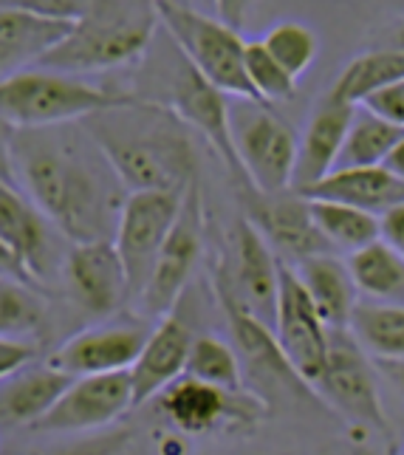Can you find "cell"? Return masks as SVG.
<instances>
[{
	"mask_svg": "<svg viewBox=\"0 0 404 455\" xmlns=\"http://www.w3.org/2000/svg\"><path fill=\"white\" fill-rule=\"evenodd\" d=\"M12 164L20 193L71 243L114 241L128 190L80 122L18 131Z\"/></svg>",
	"mask_w": 404,
	"mask_h": 455,
	"instance_id": "6da1fadb",
	"label": "cell"
},
{
	"mask_svg": "<svg viewBox=\"0 0 404 455\" xmlns=\"http://www.w3.org/2000/svg\"><path fill=\"white\" fill-rule=\"evenodd\" d=\"M80 124L128 193H184L198 181L193 131L162 102L139 97L91 114Z\"/></svg>",
	"mask_w": 404,
	"mask_h": 455,
	"instance_id": "7a4b0ae2",
	"label": "cell"
},
{
	"mask_svg": "<svg viewBox=\"0 0 404 455\" xmlns=\"http://www.w3.org/2000/svg\"><path fill=\"white\" fill-rule=\"evenodd\" d=\"M133 100H139V93L107 91L80 76L49 68H26L9 80H0V119H6L18 131L83 122L91 114L128 105Z\"/></svg>",
	"mask_w": 404,
	"mask_h": 455,
	"instance_id": "3957f363",
	"label": "cell"
},
{
	"mask_svg": "<svg viewBox=\"0 0 404 455\" xmlns=\"http://www.w3.org/2000/svg\"><path fill=\"white\" fill-rule=\"evenodd\" d=\"M155 23H162L164 35L176 45L178 54L190 66L212 83L229 100H252L260 102L246 80L243 52L246 43L241 40L238 28L226 26L224 20L210 18L204 12H195L178 0H153Z\"/></svg>",
	"mask_w": 404,
	"mask_h": 455,
	"instance_id": "277c9868",
	"label": "cell"
},
{
	"mask_svg": "<svg viewBox=\"0 0 404 455\" xmlns=\"http://www.w3.org/2000/svg\"><path fill=\"white\" fill-rule=\"evenodd\" d=\"M212 283L218 303L235 306L274 331L280 260L246 218L232 227L226 249L215 263Z\"/></svg>",
	"mask_w": 404,
	"mask_h": 455,
	"instance_id": "5b68a950",
	"label": "cell"
},
{
	"mask_svg": "<svg viewBox=\"0 0 404 455\" xmlns=\"http://www.w3.org/2000/svg\"><path fill=\"white\" fill-rule=\"evenodd\" d=\"M153 18H102L93 12L91 18L74 23V28L45 54L35 68H49L59 74H93L114 71L131 62H139L153 43Z\"/></svg>",
	"mask_w": 404,
	"mask_h": 455,
	"instance_id": "8992f818",
	"label": "cell"
},
{
	"mask_svg": "<svg viewBox=\"0 0 404 455\" xmlns=\"http://www.w3.org/2000/svg\"><path fill=\"white\" fill-rule=\"evenodd\" d=\"M229 131L243 176L252 190H291L294 162H297V133L272 111V105L229 100Z\"/></svg>",
	"mask_w": 404,
	"mask_h": 455,
	"instance_id": "52a82bcc",
	"label": "cell"
},
{
	"mask_svg": "<svg viewBox=\"0 0 404 455\" xmlns=\"http://www.w3.org/2000/svg\"><path fill=\"white\" fill-rule=\"evenodd\" d=\"M314 394L348 425L365 433H391L373 363L348 331H329V354Z\"/></svg>",
	"mask_w": 404,
	"mask_h": 455,
	"instance_id": "ba28073f",
	"label": "cell"
},
{
	"mask_svg": "<svg viewBox=\"0 0 404 455\" xmlns=\"http://www.w3.org/2000/svg\"><path fill=\"white\" fill-rule=\"evenodd\" d=\"M204 229H207L204 198H201L198 181H193L181 196V210L176 215V224L170 229L159 258H155L147 286L139 294V303H142V311L147 317L162 320L170 311L178 308L184 289L190 283V277L201 260V252H204Z\"/></svg>",
	"mask_w": 404,
	"mask_h": 455,
	"instance_id": "9c48e42d",
	"label": "cell"
},
{
	"mask_svg": "<svg viewBox=\"0 0 404 455\" xmlns=\"http://www.w3.org/2000/svg\"><path fill=\"white\" fill-rule=\"evenodd\" d=\"M155 399H159L170 425L184 435L255 427L269 411V404L255 396L252 390L232 394V390L198 382L186 373L178 376L173 385H167Z\"/></svg>",
	"mask_w": 404,
	"mask_h": 455,
	"instance_id": "30bf717a",
	"label": "cell"
},
{
	"mask_svg": "<svg viewBox=\"0 0 404 455\" xmlns=\"http://www.w3.org/2000/svg\"><path fill=\"white\" fill-rule=\"evenodd\" d=\"M184 193H128L114 232V246L124 263L131 297L147 286L170 229L176 224Z\"/></svg>",
	"mask_w": 404,
	"mask_h": 455,
	"instance_id": "8fae6325",
	"label": "cell"
},
{
	"mask_svg": "<svg viewBox=\"0 0 404 455\" xmlns=\"http://www.w3.org/2000/svg\"><path fill=\"white\" fill-rule=\"evenodd\" d=\"M238 193L243 204V218L260 232V238L269 243L277 260L294 266L311 255L334 252L314 224L308 198H303L300 193H260L252 187H241Z\"/></svg>",
	"mask_w": 404,
	"mask_h": 455,
	"instance_id": "7c38bea8",
	"label": "cell"
},
{
	"mask_svg": "<svg viewBox=\"0 0 404 455\" xmlns=\"http://www.w3.org/2000/svg\"><path fill=\"white\" fill-rule=\"evenodd\" d=\"M178 52V49H176ZM167 105L186 128L201 133L210 142V148L218 153L229 170V176L235 179V187H249L243 167L238 162L235 145H232V131H229V97L218 91L212 83H207L190 62L178 54V62L170 71L167 83V97L159 100Z\"/></svg>",
	"mask_w": 404,
	"mask_h": 455,
	"instance_id": "4fadbf2b",
	"label": "cell"
},
{
	"mask_svg": "<svg viewBox=\"0 0 404 455\" xmlns=\"http://www.w3.org/2000/svg\"><path fill=\"white\" fill-rule=\"evenodd\" d=\"M274 339L289 359V365L314 390L325 368V354H329V328L320 320L294 269L283 260H280Z\"/></svg>",
	"mask_w": 404,
	"mask_h": 455,
	"instance_id": "5bb4252c",
	"label": "cell"
},
{
	"mask_svg": "<svg viewBox=\"0 0 404 455\" xmlns=\"http://www.w3.org/2000/svg\"><path fill=\"white\" fill-rule=\"evenodd\" d=\"M133 407L131 371L76 376L62 396L40 421L31 425L37 433H85L102 430L119 421Z\"/></svg>",
	"mask_w": 404,
	"mask_h": 455,
	"instance_id": "9a60e30c",
	"label": "cell"
},
{
	"mask_svg": "<svg viewBox=\"0 0 404 455\" xmlns=\"http://www.w3.org/2000/svg\"><path fill=\"white\" fill-rule=\"evenodd\" d=\"M0 241L9 246L37 289L62 275L66 255L57 249V229L18 187L0 181Z\"/></svg>",
	"mask_w": 404,
	"mask_h": 455,
	"instance_id": "2e32d148",
	"label": "cell"
},
{
	"mask_svg": "<svg viewBox=\"0 0 404 455\" xmlns=\"http://www.w3.org/2000/svg\"><path fill=\"white\" fill-rule=\"evenodd\" d=\"M71 300L93 317H111L131 297V283L114 241L71 243L62 260Z\"/></svg>",
	"mask_w": 404,
	"mask_h": 455,
	"instance_id": "e0dca14e",
	"label": "cell"
},
{
	"mask_svg": "<svg viewBox=\"0 0 404 455\" xmlns=\"http://www.w3.org/2000/svg\"><path fill=\"white\" fill-rule=\"evenodd\" d=\"M147 334V323H102L66 339L51 354L49 363L74 379L76 376L131 371Z\"/></svg>",
	"mask_w": 404,
	"mask_h": 455,
	"instance_id": "ac0fdd59",
	"label": "cell"
},
{
	"mask_svg": "<svg viewBox=\"0 0 404 455\" xmlns=\"http://www.w3.org/2000/svg\"><path fill=\"white\" fill-rule=\"evenodd\" d=\"M226 320H229V331H232V348H235L241 368H243V379H255L260 387H280L289 396H303V399H320L314 390H311L297 371L289 365V359L280 351V345L274 339V331L257 323L255 317H249L246 311L221 303Z\"/></svg>",
	"mask_w": 404,
	"mask_h": 455,
	"instance_id": "d6986e66",
	"label": "cell"
},
{
	"mask_svg": "<svg viewBox=\"0 0 404 455\" xmlns=\"http://www.w3.org/2000/svg\"><path fill=\"white\" fill-rule=\"evenodd\" d=\"M193 339L195 334L190 323H184L176 311H170L167 317L150 328L142 351H139L131 368L133 407L153 402L167 385H173L178 376H184Z\"/></svg>",
	"mask_w": 404,
	"mask_h": 455,
	"instance_id": "ffe728a7",
	"label": "cell"
},
{
	"mask_svg": "<svg viewBox=\"0 0 404 455\" xmlns=\"http://www.w3.org/2000/svg\"><path fill=\"white\" fill-rule=\"evenodd\" d=\"M353 111H356L353 102L334 97L331 91L317 105V111L308 119L303 139H297V162H294V179H291L294 193L317 184L337 167V156L342 150V142H345Z\"/></svg>",
	"mask_w": 404,
	"mask_h": 455,
	"instance_id": "44dd1931",
	"label": "cell"
},
{
	"mask_svg": "<svg viewBox=\"0 0 404 455\" xmlns=\"http://www.w3.org/2000/svg\"><path fill=\"white\" fill-rule=\"evenodd\" d=\"M311 201H334L345 207L365 210L370 215H384L387 210L404 204V181L396 179L382 164L376 167H345L334 170L317 184L300 190Z\"/></svg>",
	"mask_w": 404,
	"mask_h": 455,
	"instance_id": "7402d4cb",
	"label": "cell"
},
{
	"mask_svg": "<svg viewBox=\"0 0 404 455\" xmlns=\"http://www.w3.org/2000/svg\"><path fill=\"white\" fill-rule=\"evenodd\" d=\"M291 269L303 283L308 300L314 303L325 328L329 331H348L351 314L360 303V291L351 280L348 263L334 252H325L297 260Z\"/></svg>",
	"mask_w": 404,
	"mask_h": 455,
	"instance_id": "603a6c76",
	"label": "cell"
},
{
	"mask_svg": "<svg viewBox=\"0 0 404 455\" xmlns=\"http://www.w3.org/2000/svg\"><path fill=\"white\" fill-rule=\"evenodd\" d=\"M74 376L45 365H26L18 373L0 379V425L4 427H31L51 411L62 390Z\"/></svg>",
	"mask_w": 404,
	"mask_h": 455,
	"instance_id": "cb8c5ba5",
	"label": "cell"
},
{
	"mask_svg": "<svg viewBox=\"0 0 404 455\" xmlns=\"http://www.w3.org/2000/svg\"><path fill=\"white\" fill-rule=\"evenodd\" d=\"M71 28L74 23L0 9V80L35 68Z\"/></svg>",
	"mask_w": 404,
	"mask_h": 455,
	"instance_id": "d4e9b609",
	"label": "cell"
},
{
	"mask_svg": "<svg viewBox=\"0 0 404 455\" xmlns=\"http://www.w3.org/2000/svg\"><path fill=\"white\" fill-rule=\"evenodd\" d=\"M348 272L356 291L368 303L404 306V258L384 241H373L360 252L348 255Z\"/></svg>",
	"mask_w": 404,
	"mask_h": 455,
	"instance_id": "484cf974",
	"label": "cell"
},
{
	"mask_svg": "<svg viewBox=\"0 0 404 455\" xmlns=\"http://www.w3.org/2000/svg\"><path fill=\"white\" fill-rule=\"evenodd\" d=\"M348 334L368 359H404V306L356 303Z\"/></svg>",
	"mask_w": 404,
	"mask_h": 455,
	"instance_id": "4316f807",
	"label": "cell"
},
{
	"mask_svg": "<svg viewBox=\"0 0 404 455\" xmlns=\"http://www.w3.org/2000/svg\"><path fill=\"white\" fill-rule=\"evenodd\" d=\"M401 133H404V128H399V124L384 122L382 116L368 111L365 105H356L351 128L345 133V142H342L334 170L382 164L387 159V153H391L393 145L401 139Z\"/></svg>",
	"mask_w": 404,
	"mask_h": 455,
	"instance_id": "83f0119b",
	"label": "cell"
},
{
	"mask_svg": "<svg viewBox=\"0 0 404 455\" xmlns=\"http://www.w3.org/2000/svg\"><path fill=\"white\" fill-rule=\"evenodd\" d=\"M305 198V196H303ZM314 224L322 232V238L331 243L334 252L353 255L368 243L379 241V215H370L365 210L345 207L334 201H311L308 198Z\"/></svg>",
	"mask_w": 404,
	"mask_h": 455,
	"instance_id": "f1b7e54d",
	"label": "cell"
},
{
	"mask_svg": "<svg viewBox=\"0 0 404 455\" xmlns=\"http://www.w3.org/2000/svg\"><path fill=\"white\" fill-rule=\"evenodd\" d=\"M404 80V49H376L351 60L339 74L331 93L345 102L360 105L373 91Z\"/></svg>",
	"mask_w": 404,
	"mask_h": 455,
	"instance_id": "f546056e",
	"label": "cell"
},
{
	"mask_svg": "<svg viewBox=\"0 0 404 455\" xmlns=\"http://www.w3.org/2000/svg\"><path fill=\"white\" fill-rule=\"evenodd\" d=\"M184 373L193 376L198 382H207L212 387L232 390V394L246 390L243 368H241V359H238L235 348L215 334H201L193 339Z\"/></svg>",
	"mask_w": 404,
	"mask_h": 455,
	"instance_id": "4dcf8cb0",
	"label": "cell"
},
{
	"mask_svg": "<svg viewBox=\"0 0 404 455\" xmlns=\"http://www.w3.org/2000/svg\"><path fill=\"white\" fill-rule=\"evenodd\" d=\"M45 314L49 308L43 300V289L14 277H0V337L26 339L37 334Z\"/></svg>",
	"mask_w": 404,
	"mask_h": 455,
	"instance_id": "1f68e13d",
	"label": "cell"
},
{
	"mask_svg": "<svg viewBox=\"0 0 404 455\" xmlns=\"http://www.w3.org/2000/svg\"><path fill=\"white\" fill-rule=\"evenodd\" d=\"M243 68H246V80L257 93V100L263 105H277V102H289L297 93V80L283 71V66L266 52V45L260 40L257 43H246L243 52Z\"/></svg>",
	"mask_w": 404,
	"mask_h": 455,
	"instance_id": "d6a6232c",
	"label": "cell"
},
{
	"mask_svg": "<svg viewBox=\"0 0 404 455\" xmlns=\"http://www.w3.org/2000/svg\"><path fill=\"white\" fill-rule=\"evenodd\" d=\"M260 43L266 45V52L294 80H300L311 68V62L317 60V49H320L317 35L303 23H277Z\"/></svg>",
	"mask_w": 404,
	"mask_h": 455,
	"instance_id": "836d02e7",
	"label": "cell"
},
{
	"mask_svg": "<svg viewBox=\"0 0 404 455\" xmlns=\"http://www.w3.org/2000/svg\"><path fill=\"white\" fill-rule=\"evenodd\" d=\"M99 6L102 0H0V9H14L62 23H80L93 12H99Z\"/></svg>",
	"mask_w": 404,
	"mask_h": 455,
	"instance_id": "e575fe53",
	"label": "cell"
},
{
	"mask_svg": "<svg viewBox=\"0 0 404 455\" xmlns=\"http://www.w3.org/2000/svg\"><path fill=\"white\" fill-rule=\"evenodd\" d=\"M128 442H131V430L119 427V430L99 433L93 438H83V442H74V444H66V447L45 450L40 455H119Z\"/></svg>",
	"mask_w": 404,
	"mask_h": 455,
	"instance_id": "d590c367",
	"label": "cell"
},
{
	"mask_svg": "<svg viewBox=\"0 0 404 455\" xmlns=\"http://www.w3.org/2000/svg\"><path fill=\"white\" fill-rule=\"evenodd\" d=\"M360 105H365L368 111L382 116L384 122L404 128V80H399L393 85H384L379 91H373L370 97H365Z\"/></svg>",
	"mask_w": 404,
	"mask_h": 455,
	"instance_id": "8d00e7d4",
	"label": "cell"
},
{
	"mask_svg": "<svg viewBox=\"0 0 404 455\" xmlns=\"http://www.w3.org/2000/svg\"><path fill=\"white\" fill-rule=\"evenodd\" d=\"M31 359H35V348H31L26 339L0 337V379H6V376L31 365Z\"/></svg>",
	"mask_w": 404,
	"mask_h": 455,
	"instance_id": "74e56055",
	"label": "cell"
},
{
	"mask_svg": "<svg viewBox=\"0 0 404 455\" xmlns=\"http://www.w3.org/2000/svg\"><path fill=\"white\" fill-rule=\"evenodd\" d=\"M379 241H384L393 252L404 258V204L379 215Z\"/></svg>",
	"mask_w": 404,
	"mask_h": 455,
	"instance_id": "f35d334b",
	"label": "cell"
},
{
	"mask_svg": "<svg viewBox=\"0 0 404 455\" xmlns=\"http://www.w3.org/2000/svg\"><path fill=\"white\" fill-rule=\"evenodd\" d=\"M18 128L9 124L6 119H0V181L9 187H18V176H14V164H12V142ZM20 190V187H18Z\"/></svg>",
	"mask_w": 404,
	"mask_h": 455,
	"instance_id": "ab89813d",
	"label": "cell"
},
{
	"mask_svg": "<svg viewBox=\"0 0 404 455\" xmlns=\"http://www.w3.org/2000/svg\"><path fill=\"white\" fill-rule=\"evenodd\" d=\"M212 4L218 9V20H224L232 28H238L246 18L249 6H252V0H212Z\"/></svg>",
	"mask_w": 404,
	"mask_h": 455,
	"instance_id": "60d3db41",
	"label": "cell"
},
{
	"mask_svg": "<svg viewBox=\"0 0 404 455\" xmlns=\"http://www.w3.org/2000/svg\"><path fill=\"white\" fill-rule=\"evenodd\" d=\"M370 363H373V371H379L404 396V359H370Z\"/></svg>",
	"mask_w": 404,
	"mask_h": 455,
	"instance_id": "b9f144b4",
	"label": "cell"
},
{
	"mask_svg": "<svg viewBox=\"0 0 404 455\" xmlns=\"http://www.w3.org/2000/svg\"><path fill=\"white\" fill-rule=\"evenodd\" d=\"M0 277H14V280H23V283H31L28 275L23 272V266L14 260V255L9 252V246L4 241H0Z\"/></svg>",
	"mask_w": 404,
	"mask_h": 455,
	"instance_id": "7bdbcfd3",
	"label": "cell"
},
{
	"mask_svg": "<svg viewBox=\"0 0 404 455\" xmlns=\"http://www.w3.org/2000/svg\"><path fill=\"white\" fill-rule=\"evenodd\" d=\"M382 167H384V170H391L396 179L404 181V133H401L399 142L393 145V150L387 153V159L382 162Z\"/></svg>",
	"mask_w": 404,
	"mask_h": 455,
	"instance_id": "ee69618b",
	"label": "cell"
},
{
	"mask_svg": "<svg viewBox=\"0 0 404 455\" xmlns=\"http://www.w3.org/2000/svg\"><path fill=\"white\" fill-rule=\"evenodd\" d=\"M334 455H373V452L365 450V447H348V450H339V452H334Z\"/></svg>",
	"mask_w": 404,
	"mask_h": 455,
	"instance_id": "f6af8a7d",
	"label": "cell"
},
{
	"mask_svg": "<svg viewBox=\"0 0 404 455\" xmlns=\"http://www.w3.org/2000/svg\"><path fill=\"white\" fill-rule=\"evenodd\" d=\"M396 45H399V49H404V23H401L399 31H396Z\"/></svg>",
	"mask_w": 404,
	"mask_h": 455,
	"instance_id": "bcb514c9",
	"label": "cell"
},
{
	"mask_svg": "<svg viewBox=\"0 0 404 455\" xmlns=\"http://www.w3.org/2000/svg\"><path fill=\"white\" fill-rule=\"evenodd\" d=\"M401 455H404V452H401Z\"/></svg>",
	"mask_w": 404,
	"mask_h": 455,
	"instance_id": "7dc6e473",
	"label": "cell"
}]
</instances>
